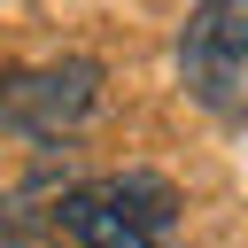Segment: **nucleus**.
<instances>
[{
  "label": "nucleus",
  "mask_w": 248,
  "mask_h": 248,
  "mask_svg": "<svg viewBox=\"0 0 248 248\" xmlns=\"http://www.w3.org/2000/svg\"><path fill=\"white\" fill-rule=\"evenodd\" d=\"M62 194H70V170L62 163H39L23 186H8L0 194V248H62V232H54Z\"/></svg>",
  "instance_id": "20e7f679"
},
{
  "label": "nucleus",
  "mask_w": 248,
  "mask_h": 248,
  "mask_svg": "<svg viewBox=\"0 0 248 248\" xmlns=\"http://www.w3.org/2000/svg\"><path fill=\"white\" fill-rule=\"evenodd\" d=\"M178 78L209 116L240 124V108H248V0H194V16L178 31Z\"/></svg>",
  "instance_id": "7ed1b4c3"
},
{
  "label": "nucleus",
  "mask_w": 248,
  "mask_h": 248,
  "mask_svg": "<svg viewBox=\"0 0 248 248\" xmlns=\"http://www.w3.org/2000/svg\"><path fill=\"white\" fill-rule=\"evenodd\" d=\"M93 101H101V62H93V54L23 62V70L0 78V132L54 147V140H70V132L93 116Z\"/></svg>",
  "instance_id": "f03ea898"
},
{
  "label": "nucleus",
  "mask_w": 248,
  "mask_h": 248,
  "mask_svg": "<svg viewBox=\"0 0 248 248\" xmlns=\"http://www.w3.org/2000/svg\"><path fill=\"white\" fill-rule=\"evenodd\" d=\"M54 232L78 248H163L178 232V194L155 170H101V178H70Z\"/></svg>",
  "instance_id": "f257e3e1"
}]
</instances>
